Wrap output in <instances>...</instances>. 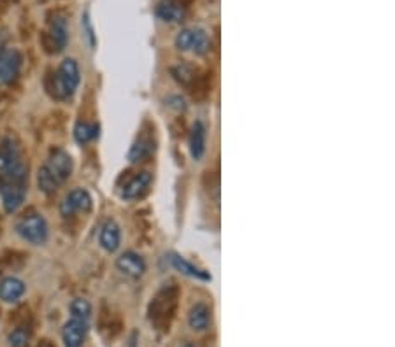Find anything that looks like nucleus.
<instances>
[{"instance_id": "nucleus-1", "label": "nucleus", "mask_w": 395, "mask_h": 347, "mask_svg": "<svg viewBox=\"0 0 395 347\" xmlns=\"http://www.w3.org/2000/svg\"><path fill=\"white\" fill-rule=\"evenodd\" d=\"M79 81H81V72H79L78 62L74 58H65L51 76L49 92L55 99L67 100L76 93Z\"/></svg>"}, {"instance_id": "nucleus-2", "label": "nucleus", "mask_w": 395, "mask_h": 347, "mask_svg": "<svg viewBox=\"0 0 395 347\" xmlns=\"http://www.w3.org/2000/svg\"><path fill=\"white\" fill-rule=\"evenodd\" d=\"M41 42L49 55H56L65 49L67 42H69V23H67V16L63 13L53 11L48 16V30L42 32Z\"/></svg>"}, {"instance_id": "nucleus-3", "label": "nucleus", "mask_w": 395, "mask_h": 347, "mask_svg": "<svg viewBox=\"0 0 395 347\" xmlns=\"http://www.w3.org/2000/svg\"><path fill=\"white\" fill-rule=\"evenodd\" d=\"M26 184H29V181L0 176V200H2L4 211L8 214H15L23 205L26 198V191H29Z\"/></svg>"}, {"instance_id": "nucleus-4", "label": "nucleus", "mask_w": 395, "mask_h": 347, "mask_svg": "<svg viewBox=\"0 0 395 347\" xmlns=\"http://www.w3.org/2000/svg\"><path fill=\"white\" fill-rule=\"evenodd\" d=\"M16 232L23 241L33 245H42L48 241L49 228L41 214H29L16 223Z\"/></svg>"}, {"instance_id": "nucleus-5", "label": "nucleus", "mask_w": 395, "mask_h": 347, "mask_svg": "<svg viewBox=\"0 0 395 347\" xmlns=\"http://www.w3.org/2000/svg\"><path fill=\"white\" fill-rule=\"evenodd\" d=\"M23 56L18 49H0V86H9L18 79L22 72Z\"/></svg>"}, {"instance_id": "nucleus-6", "label": "nucleus", "mask_w": 395, "mask_h": 347, "mask_svg": "<svg viewBox=\"0 0 395 347\" xmlns=\"http://www.w3.org/2000/svg\"><path fill=\"white\" fill-rule=\"evenodd\" d=\"M92 195L86 190H83V188H76V190L69 191L67 197L62 200V204H60V214L63 218H70L76 212H90L92 211Z\"/></svg>"}, {"instance_id": "nucleus-7", "label": "nucleus", "mask_w": 395, "mask_h": 347, "mask_svg": "<svg viewBox=\"0 0 395 347\" xmlns=\"http://www.w3.org/2000/svg\"><path fill=\"white\" fill-rule=\"evenodd\" d=\"M46 168L51 172L55 179L60 184L65 183L70 176H72V170H74V161L70 158V154L63 150H53L49 154L48 161H46Z\"/></svg>"}, {"instance_id": "nucleus-8", "label": "nucleus", "mask_w": 395, "mask_h": 347, "mask_svg": "<svg viewBox=\"0 0 395 347\" xmlns=\"http://www.w3.org/2000/svg\"><path fill=\"white\" fill-rule=\"evenodd\" d=\"M88 333V321L70 318L62 328V340L65 347H83Z\"/></svg>"}, {"instance_id": "nucleus-9", "label": "nucleus", "mask_w": 395, "mask_h": 347, "mask_svg": "<svg viewBox=\"0 0 395 347\" xmlns=\"http://www.w3.org/2000/svg\"><path fill=\"white\" fill-rule=\"evenodd\" d=\"M116 268H118L123 275H127V277L139 279L140 275L146 272V264L145 259L140 258L137 252L127 251L116 259Z\"/></svg>"}, {"instance_id": "nucleus-10", "label": "nucleus", "mask_w": 395, "mask_h": 347, "mask_svg": "<svg viewBox=\"0 0 395 347\" xmlns=\"http://www.w3.org/2000/svg\"><path fill=\"white\" fill-rule=\"evenodd\" d=\"M174 307H176V289H163L152 302V319L155 323H160V319L166 321V316L172 314Z\"/></svg>"}, {"instance_id": "nucleus-11", "label": "nucleus", "mask_w": 395, "mask_h": 347, "mask_svg": "<svg viewBox=\"0 0 395 347\" xmlns=\"http://www.w3.org/2000/svg\"><path fill=\"white\" fill-rule=\"evenodd\" d=\"M155 15L166 23H179L185 19L186 8L179 0H160L155 8Z\"/></svg>"}, {"instance_id": "nucleus-12", "label": "nucleus", "mask_w": 395, "mask_h": 347, "mask_svg": "<svg viewBox=\"0 0 395 347\" xmlns=\"http://www.w3.org/2000/svg\"><path fill=\"white\" fill-rule=\"evenodd\" d=\"M152 184V174L150 172H139L134 177H130L129 183L122 188L120 191V197L123 200H134V198H139L140 195L145 193L146 190Z\"/></svg>"}, {"instance_id": "nucleus-13", "label": "nucleus", "mask_w": 395, "mask_h": 347, "mask_svg": "<svg viewBox=\"0 0 395 347\" xmlns=\"http://www.w3.org/2000/svg\"><path fill=\"white\" fill-rule=\"evenodd\" d=\"M99 242L102 245V249H106L107 252H115L120 248V242H122V232L116 221L107 220L106 223L100 227L99 234Z\"/></svg>"}, {"instance_id": "nucleus-14", "label": "nucleus", "mask_w": 395, "mask_h": 347, "mask_svg": "<svg viewBox=\"0 0 395 347\" xmlns=\"http://www.w3.org/2000/svg\"><path fill=\"white\" fill-rule=\"evenodd\" d=\"M19 158H22L19 147L13 137H4V139L0 140V174H4Z\"/></svg>"}, {"instance_id": "nucleus-15", "label": "nucleus", "mask_w": 395, "mask_h": 347, "mask_svg": "<svg viewBox=\"0 0 395 347\" xmlns=\"http://www.w3.org/2000/svg\"><path fill=\"white\" fill-rule=\"evenodd\" d=\"M23 295H25V282L22 279L15 277V275L2 279V282H0V300H4L8 303H15Z\"/></svg>"}, {"instance_id": "nucleus-16", "label": "nucleus", "mask_w": 395, "mask_h": 347, "mask_svg": "<svg viewBox=\"0 0 395 347\" xmlns=\"http://www.w3.org/2000/svg\"><path fill=\"white\" fill-rule=\"evenodd\" d=\"M153 151H155V143H153V137L152 136H140L137 137L136 143L132 144V147H130L129 151V160L132 161V163H139V161L146 160V158H150L153 154Z\"/></svg>"}, {"instance_id": "nucleus-17", "label": "nucleus", "mask_w": 395, "mask_h": 347, "mask_svg": "<svg viewBox=\"0 0 395 347\" xmlns=\"http://www.w3.org/2000/svg\"><path fill=\"white\" fill-rule=\"evenodd\" d=\"M188 325L190 328L195 330V332H204V330L209 328L211 311L206 303H195V305L190 309Z\"/></svg>"}, {"instance_id": "nucleus-18", "label": "nucleus", "mask_w": 395, "mask_h": 347, "mask_svg": "<svg viewBox=\"0 0 395 347\" xmlns=\"http://www.w3.org/2000/svg\"><path fill=\"white\" fill-rule=\"evenodd\" d=\"M169 261H170V265H172V267L176 268L177 272H182V274L190 275V277L200 279V281H211L209 272L202 271V268H197L195 265H192V264H190V261H186V259L183 258V256L170 255Z\"/></svg>"}, {"instance_id": "nucleus-19", "label": "nucleus", "mask_w": 395, "mask_h": 347, "mask_svg": "<svg viewBox=\"0 0 395 347\" xmlns=\"http://www.w3.org/2000/svg\"><path fill=\"white\" fill-rule=\"evenodd\" d=\"M206 151V128L200 121H195L190 132V153H192L193 160H200Z\"/></svg>"}, {"instance_id": "nucleus-20", "label": "nucleus", "mask_w": 395, "mask_h": 347, "mask_svg": "<svg viewBox=\"0 0 395 347\" xmlns=\"http://www.w3.org/2000/svg\"><path fill=\"white\" fill-rule=\"evenodd\" d=\"M100 127L97 123H88V121H79L74 127V139L78 144H88L99 137Z\"/></svg>"}, {"instance_id": "nucleus-21", "label": "nucleus", "mask_w": 395, "mask_h": 347, "mask_svg": "<svg viewBox=\"0 0 395 347\" xmlns=\"http://www.w3.org/2000/svg\"><path fill=\"white\" fill-rule=\"evenodd\" d=\"M38 186L39 190L46 195H53L60 186V183L55 179V176H53L51 172L46 168V165H42L38 172Z\"/></svg>"}, {"instance_id": "nucleus-22", "label": "nucleus", "mask_w": 395, "mask_h": 347, "mask_svg": "<svg viewBox=\"0 0 395 347\" xmlns=\"http://www.w3.org/2000/svg\"><path fill=\"white\" fill-rule=\"evenodd\" d=\"M195 55L204 56L211 51V37L207 35L206 30L202 29H193V40H192V49Z\"/></svg>"}, {"instance_id": "nucleus-23", "label": "nucleus", "mask_w": 395, "mask_h": 347, "mask_svg": "<svg viewBox=\"0 0 395 347\" xmlns=\"http://www.w3.org/2000/svg\"><path fill=\"white\" fill-rule=\"evenodd\" d=\"M170 72H172L174 79L179 84H183V86H190L197 79V70L192 65H188V63H179V65L172 67Z\"/></svg>"}, {"instance_id": "nucleus-24", "label": "nucleus", "mask_w": 395, "mask_h": 347, "mask_svg": "<svg viewBox=\"0 0 395 347\" xmlns=\"http://www.w3.org/2000/svg\"><path fill=\"white\" fill-rule=\"evenodd\" d=\"M30 335H32V330L29 325L16 326L8 337L9 347H26L30 342Z\"/></svg>"}, {"instance_id": "nucleus-25", "label": "nucleus", "mask_w": 395, "mask_h": 347, "mask_svg": "<svg viewBox=\"0 0 395 347\" xmlns=\"http://www.w3.org/2000/svg\"><path fill=\"white\" fill-rule=\"evenodd\" d=\"M70 314L76 319L90 321V318H92V303L85 298L72 300V303H70Z\"/></svg>"}, {"instance_id": "nucleus-26", "label": "nucleus", "mask_w": 395, "mask_h": 347, "mask_svg": "<svg viewBox=\"0 0 395 347\" xmlns=\"http://www.w3.org/2000/svg\"><path fill=\"white\" fill-rule=\"evenodd\" d=\"M192 40H193V29H183L182 32L177 33L174 39V45L179 51H190L192 49Z\"/></svg>"}, {"instance_id": "nucleus-27", "label": "nucleus", "mask_w": 395, "mask_h": 347, "mask_svg": "<svg viewBox=\"0 0 395 347\" xmlns=\"http://www.w3.org/2000/svg\"><path fill=\"white\" fill-rule=\"evenodd\" d=\"M81 26H83V33L86 35V40H88L90 48H95L97 46V35H95V30H93L92 25V19H90V13L85 11L81 15Z\"/></svg>"}, {"instance_id": "nucleus-28", "label": "nucleus", "mask_w": 395, "mask_h": 347, "mask_svg": "<svg viewBox=\"0 0 395 347\" xmlns=\"http://www.w3.org/2000/svg\"><path fill=\"white\" fill-rule=\"evenodd\" d=\"M38 347H53V344L49 340H41V344Z\"/></svg>"}, {"instance_id": "nucleus-29", "label": "nucleus", "mask_w": 395, "mask_h": 347, "mask_svg": "<svg viewBox=\"0 0 395 347\" xmlns=\"http://www.w3.org/2000/svg\"><path fill=\"white\" fill-rule=\"evenodd\" d=\"M179 2H182V4H183V6H185V8H186V9H188V6H190V4H192V0H179Z\"/></svg>"}, {"instance_id": "nucleus-30", "label": "nucleus", "mask_w": 395, "mask_h": 347, "mask_svg": "<svg viewBox=\"0 0 395 347\" xmlns=\"http://www.w3.org/2000/svg\"><path fill=\"white\" fill-rule=\"evenodd\" d=\"M0 2H4V4H11V2H16V0H0Z\"/></svg>"}, {"instance_id": "nucleus-31", "label": "nucleus", "mask_w": 395, "mask_h": 347, "mask_svg": "<svg viewBox=\"0 0 395 347\" xmlns=\"http://www.w3.org/2000/svg\"><path fill=\"white\" fill-rule=\"evenodd\" d=\"M182 347H193V346H192V344H183Z\"/></svg>"}]
</instances>
